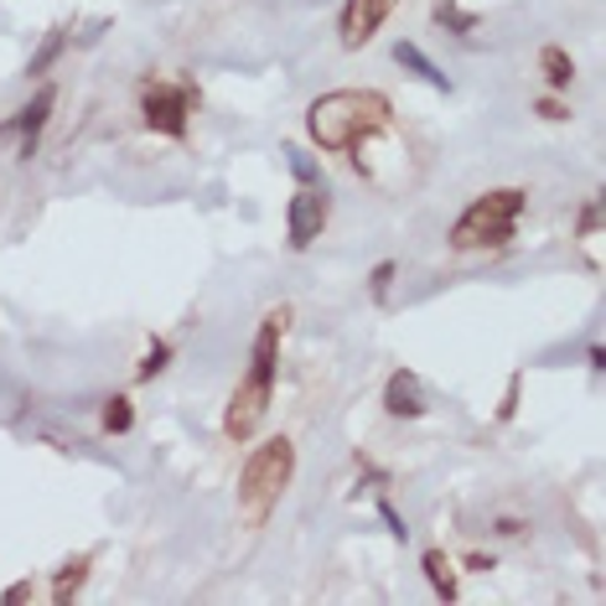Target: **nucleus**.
<instances>
[{
	"instance_id": "nucleus-1",
	"label": "nucleus",
	"mask_w": 606,
	"mask_h": 606,
	"mask_svg": "<svg viewBox=\"0 0 606 606\" xmlns=\"http://www.w3.org/2000/svg\"><path fill=\"white\" fill-rule=\"evenodd\" d=\"M389 120H394V104H389L379 89H332V94L311 99L306 135H311V145H321L327 156H342V151H358L363 141L383 135Z\"/></svg>"
},
{
	"instance_id": "nucleus-2",
	"label": "nucleus",
	"mask_w": 606,
	"mask_h": 606,
	"mask_svg": "<svg viewBox=\"0 0 606 606\" xmlns=\"http://www.w3.org/2000/svg\"><path fill=\"white\" fill-rule=\"evenodd\" d=\"M286 327H290V306H275V311H265V321H259L255 352H249V373H244V383L234 389V399H228V410H224V435L234 441V446L249 441V435L265 425V415H270L275 358H280V337H286Z\"/></svg>"
},
{
	"instance_id": "nucleus-3",
	"label": "nucleus",
	"mask_w": 606,
	"mask_h": 606,
	"mask_svg": "<svg viewBox=\"0 0 606 606\" xmlns=\"http://www.w3.org/2000/svg\"><path fill=\"white\" fill-rule=\"evenodd\" d=\"M290 477H296V446H290L286 435H275V441L249 451V462H244V472H239V518L244 524L249 528L270 524V513H275V503H280V493L290 487Z\"/></svg>"
},
{
	"instance_id": "nucleus-4",
	"label": "nucleus",
	"mask_w": 606,
	"mask_h": 606,
	"mask_svg": "<svg viewBox=\"0 0 606 606\" xmlns=\"http://www.w3.org/2000/svg\"><path fill=\"white\" fill-rule=\"evenodd\" d=\"M524 203H528L524 187H493L472 197L466 213L451 224V249H462V255L466 249H503L513 239L518 218H524Z\"/></svg>"
},
{
	"instance_id": "nucleus-5",
	"label": "nucleus",
	"mask_w": 606,
	"mask_h": 606,
	"mask_svg": "<svg viewBox=\"0 0 606 606\" xmlns=\"http://www.w3.org/2000/svg\"><path fill=\"white\" fill-rule=\"evenodd\" d=\"M197 110V83H166V79H145L141 83V114L145 125L166 135V141H187V120Z\"/></svg>"
},
{
	"instance_id": "nucleus-6",
	"label": "nucleus",
	"mask_w": 606,
	"mask_h": 606,
	"mask_svg": "<svg viewBox=\"0 0 606 606\" xmlns=\"http://www.w3.org/2000/svg\"><path fill=\"white\" fill-rule=\"evenodd\" d=\"M52 110H58V89H52V83H42L32 104H21L11 120H0V141H17V156L32 161L37 145H42V130H48Z\"/></svg>"
},
{
	"instance_id": "nucleus-7",
	"label": "nucleus",
	"mask_w": 606,
	"mask_h": 606,
	"mask_svg": "<svg viewBox=\"0 0 606 606\" xmlns=\"http://www.w3.org/2000/svg\"><path fill=\"white\" fill-rule=\"evenodd\" d=\"M327 218H332L327 187H301L296 197H290V208H286V244L296 249V255H301V249H311V244L321 239Z\"/></svg>"
},
{
	"instance_id": "nucleus-8",
	"label": "nucleus",
	"mask_w": 606,
	"mask_h": 606,
	"mask_svg": "<svg viewBox=\"0 0 606 606\" xmlns=\"http://www.w3.org/2000/svg\"><path fill=\"white\" fill-rule=\"evenodd\" d=\"M399 0H348L342 6V21H337V42L348 52L368 48L373 42V32H379L383 21H389V11H394Z\"/></svg>"
},
{
	"instance_id": "nucleus-9",
	"label": "nucleus",
	"mask_w": 606,
	"mask_h": 606,
	"mask_svg": "<svg viewBox=\"0 0 606 606\" xmlns=\"http://www.w3.org/2000/svg\"><path fill=\"white\" fill-rule=\"evenodd\" d=\"M383 410L394 420L425 415V383H420L415 368H394V373H389V383H383Z\"/></svg>"
},
{
	"instance_id": "nucleus-10",
	"label": "nucleus",
	"mask_w": 606,
	"mask_h": 606,
	"mask_svg": "<svg viewBox=\"0 0 606 606\" xmlns=\"http://www.w3.org/2000/svg\"><path fill=\"white\" fill-rule=\"evenodd\" d=\"M394 63L404 68V73H415L420 83H431V89H441V94H451V79L441 73V68L425 58V52L415 48V42H394Z\"/></svg>"
},
{
	"instance_id": "nucleus-11",
	"label": "nucleus",
	"mask_w": 606,
	"mask_h": 606,
	"mask_svg": "<svg viewBox=\"0 0 606 606\" xmlns=\"http://www.w3.org/2000/svg\"><path fill=\"white\" fill-rule=\"evenodd\" d=\"M89 565H94V555L63 559V571H58V581H52V606H68L73 596H79L83 581H89Z\"/></svg>"
},
{
	"instance_id": "nucleus-12",
	"label": "nucleus",
	"mask_w": 606,
	"mask_h": 606,
	"mask_svg": "<svg viewBox=\"0 0 606 606\" xmlns=\"http://www.w3.org/2000/svg\"><path fill=\"white\" fill-rule=\"evenodd\" d=\"M420 565H425V581H431L435 596H441V602H456V565L446 559V549H425Z\"/></svg>"
},
{
	"instance_id": "nucleus-13",
	"label": "nucleus",
	"mask_w": 606,
	"mask_h": 606,
	"mask_svg": "<svg viewBox=\"0 0 606 606\" xmlns=\"http://www.w3.org/2000/svg\"><path fill=\"white\" fill-rule=\"evenodd\" d=\"M431 17H435V27H446L451 37H472L482 27L477 11H466V6H456V0H435Z\"/></svg>"
},
{
	"instance_id": "nucleus-14",
	"label": "nucleus",
	"mask_w": 606,
	"mask_h": 606,
	"mask_svg": "<svg viewBox=\"0 0 606 606\" xmlns=\"http://www.w3.org/2000/svg\"><path fill=\"white\" fill-rule=\"evenodd\" d=\"M540 73H544V83H549V89H571L575 83V63H571V52L565 48H555V42H549V48H540Z\"/></svg>"
},
{
	"instance_id": "nucleus-15",
	"label": "nucleus",
	"mask_w": 606,
	"mask_h": 606,
	"mask_svg": "<svg viewBox=\"0 0 606 606\" xmlns=\"http://www.w3.org/2000/svg\"><path fill=\"white\" fill-rule=\"evenodd\" d=\"M130 425H135V404H130L125 394L104 399V415H99V431H104V435H125Z\"/></svg>"
},
{
	"instance_id": "nucleus-16",
	"label": "nucleus",
	"mask_w": 606,
	"mask_h": 606,
	"mask_svg": "<svg viewBox=\"0 0 606 606\" xmlns=\"http://www.w3.org/2000/svg\"><path fill=\"white\" fill-rule=\"evenodd\" d=\"M63 48H68V32H63V27H52V32L42 37V48H37V58L27 63V73H32V79H42V73H48V68L58 63V58H63Z\"/></svg>"
},
{
	"instance_id": "nucleus-17",
	"label": "nucleus",
	"mask_w": 606,
	"mask_h": 606,
	"mask_svg": "<svg viewBox=\"0 0 606 606\" xmlns=\"http://www.w3.org/2000/svg\"><path fill=\"white\" fill-rule=\"evenodd\" d=\"M166 363H172V342H166V337H156V342H151V352H145V358H141V368H135V379H141V383H151V379H156V373H161V368H166Z\"/></svg>"
},
{
	"instance_id": "nucleus-18",
	"label": "nucleus",
	"mask_w": 606,
	"mask_h": 606,
	"mask_svg": "<svg viewBox=\"0 0 606 606\" xmlns=\"http://www.w3.org/2000/svg\"><path fill=\"white\" fill-rule=\"evenodd\" d=\"M286 156H290V172L301 176V187H321V166H317V161H311V156H306L301 145H290Z\"/></svg>"
},
{
	"instance_id": "nucleus-19",
	"label": "nucleus",
	"mask_w": 606,
	"mask_h": 606,
	"mask_svg": "<svg viewBox=\"0 0 606 606\" xmlns=\"http://www.w3.org/2000/svg\"><path fill=\"white\" fill-rule=\"evenodd\" d=\"M389 286H394V259L373 265V275H368V290H373V301H383V296H389Z\"/></svg>"
},
{
	"instance_id": "nucleus-20",
	"label": "nucleus",
	"mask_w": 606,
	"mask_h": 606,
	"mask_svg": "<svg viewBox=\"0 0 606 606\" xmlns=\"http://www.w3.org/2000/svg\"><path fill=\"white\" fill-rule=\"evenodd\" d=\"M518 394H524V373H513V379H509V394H503V404H497V420L518 415Z\"/></svg>"
},
{
	"instance_id": "nucleus-21",
	"label": "nucleus",
	"mask_w": 606,
	"mask_h": 606,
	"mask_svg": "<svg viewBox=\"0 0 606 606\" xmlns=\"http://www.w3.org/2000/svg\"><path fill=\"white\" fill-rule=\"evenodd\" d=\"M379 518L389 524V534H394V540H410V528H404V518L394 513V503H389V497H379Z\"/></svg>"
},
{
	"instance_id": "nucleus-22",
	"label": "nucleus",
	"mask_w": 606,
	"mask_h": 606,
	"mask_svg": "<svg viewBox=\"0 0 606 606\" xmlns=\"http://www.w3.org/2000/svg\"><path fill=\"white\" fill-rule=\"evenodd\" d=\"M534 110H540V120H571V110H565V104H559L555 94H544L540 104H534Z\"/></svg>"
},
{
	"instance_id": "nucleus-23",
	"label": "nucleus",
	"mask_w": 606,
	"mask_h": 606,
	"mask_svg": "<svg viewBox=\"0 0 606 606\" xmlns=\"http://www.w3.org/2000/svg\"><path fill=\"white\" fill-rule=\"evenodd\" d=\"M37 590H32V581H17V586H6V596H0V602L6 606H21V602H32Z\"/></svg>"
},
{
	"instance_id": "nucleus-24",
	"label": "nucleus",
	"mask_w": 606,
	"mask_h": 606,
	"mask_svg": "<svg viewBox=\"0 0 606 606\" xmlns=\"http://www.w3.org/2000/svg\"><path fill=\"white\" fill-rule=\"evenodd\" d=\"M596 224H602V208H596V203H590V208L581 213V234H586V239H590V234H596Z\"/></svg>"
},
{
	"instance_id": "nucleus-25",
	"label": "nucleus",
	"mask_w": 606,
	"mask_h": 606,
	"mask_svg": "<svg viewBox=\"0 0 606 606\" xmlns=\"http://www.w3.org/2000/svg\"><path fill=\"white\" fill-rule=\"evenodd\" d=\"M497 534H509L513 540V534H524V524H518V518H497Z\"/></svg>"
}]
</instances>
